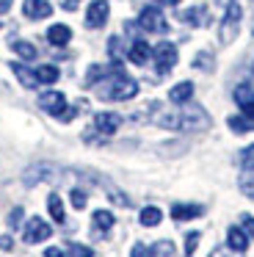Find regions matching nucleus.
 I'll return each mask as SVG.
<instances>
[{
	"label": "nucleus",
	"instance_id": "f257e3e1",
	"mask_svg": "<svg viewBox=\"0 0 254 257\" xmlns=\"http://www.w3.org/2000/svg\"><path fill=\"white\" fill-rule=\"evenodd\" d=\"M138 94V83L133 78H127L124 72H113V78L108 80V83L99 86V97L102 100H133V97Z\"/></svg>",
	"mask_w": 254,
	"mask_h": 257
},
{
	"label": "nucleus",
	"instance_id": "f03ea898",
	"mask_svg": "<svg viewBox=\"0 0 254 257\" xmlns=\"http://www.w3.org/2000/svg\"><path fill=\"white\" fill-rule=\"evenodd\" d=\"M210 127V116L204 108L191 105L185 111H180V130H188V133H196V130H207Z\"/></svg>",
	"mask_w": 254,
	"mask_h": 257
},
{
	"label": "nucleus",
	"instance_id": "7ed1b4c3",
	"mask_svg": "<svg viewBox=\"0 0 254 257\" xmlns=\"http://www.w3.org/2000/svg\"><path fill=\"white\" fill-rule=\"evenodd\" d=\"M138 25H141L144 31H149V34H166L169 31V23H166L163 12L155 6H147L141 12V17H138Z\"/></svg>",
	"mask_w": 254,
	"mask_h": 257
},
{
	"label": "nucleus",
	"instance_id": "20e7f679",
	"mask_svg": "<svg viewBox=\"0 0 254 257\" xmlns=\"http://www.w3.org/2000/svg\"><path fill=\"white\" fill-rule=\"evenodd\" d=\"M152 58H155V67H158L160 75H169L171 67L177 64V47L171 42H160L158 47L152 50Z\"/></svg>",
	"mask_w": 254,
	"mask_h": 257
},
{
	"label": "nucleus",
	"instance_id": "39448f33",
	"mask_svg": "<svg viewBox=\"0 0 254 257\" xmlns=\"http://www.w3.org/2000/svg\"><path fill=\"white\" fill-rule=\"evenodd\" d=\"M237 28H240V6H237V3H229V9H226V14H224V23H221V42L229 45L237 36Z\"/></svg>",
	"mask_w": 254,
	"mask_h": 257
},
{
	"label": "nucleus",
	"instance_id": "423d86ee",
	"mask_svg": "<svg viewBox=\"0 0 254 257\" xmlns=\"http://www.w3.org/2000/svg\"><path fill=\"white\" fill-rule=\"evenodd\" d=\"M50 235H53V227H50L47 221H42V218H31V221L25 224L22 240H25V243H42V240L50 238Z\"/></svg>",
	"mask_w": 254,
	"mask_h": 257
},
{
	"label": "nucleus",
	"instance_id": "0eeeda50",
	"mask_svg": "<svg viewBox=\"0 0 254 257\" xmlns=\"http://www.w3.org/2000/svg\"><path fill=\"white\" fill-rule=\"evenodd\" d=\"M108 14H110L108 0H91L88 3V12H86V25L88 28H102L108 23Z\"/></svg>",
	"mask_w": 254,
	"mask_h": 257
},
{
	"label": "nucleus",
	"instance_id": "6e6552de",
	"mask_svg": "<svg viewBox=\"0 0 254 257\" xmlns=\"http://www.w3.org/2000/svg\"><path fill=\"white\" fill-rule=\"evenodd\" d=\"M39 108L47 111V113H53V116H58V113L66 108V97L61 94V91H44V94L39 97Z\"/></svg>",
	"mask_w": 254,
	"mask_h": 257
},
{
	"label": "nucleus",
	"instance_id": "1a4fd4ad",
	"mask_svg": "<svg viewBox=\"0 0 254 257\" xmlns=\"http://www.w3.org/2000/svg\"><path fill=\"white\" fill-rule=\"evenodd\" d=\"M22 14L28 20H44L53 14V6L47 0H22Z\"/></svg>",
	"mask_w": 254,
	"mask_h": 257
},
{
	"label": "nucleus",
	"instance_id": "9d476101",
	"mask_svg": "<svg viewBox=\"0 0 254 257\" xmlns=\"http://www.w3.org/2000/svg\"><path fill=\"white\" fill-rule=\"evenodd\" d=\"M119 124H121L119 113L99 111L97 116H94V127H97V133H102V136H110V133H116V130H119Z\"/></svg>",
	"mask_w": 254,
	"mask_h": 257
},
{
	"label": "nucleus",
	"instance_id": "9b49d317",
	"mask_svg": "<svg viewBox=\"0 0 254 257\" xmlns=\"http://www.w3.org/2000/svg\"><path fill=\"white\" fill-rule=\"evenodd\" d=\"M226 124H229V130H235V133H248V130H254V108H243V113L229 116Z\"/></svg>",
	"mask_w": 254,
	"mask_h": 257
},
{
	"label": "nucleus",
	"instance_id": "f8f14e48",
	"mask_svg": "<svg viewBox=\"0 0 254 257\" xmlns=\"http://www.w3.org/2000/svg\"><path fill=\"white\" fill-rule=\"evenodd\" d=\"M127 56H130V61L136 64V67H144V64L152 58V47H149L144 39H136L130 45V50H127Z\"/></svg>",
	"mask_w": 254,
	"mask_h": 257
},
{
	"label": "nucleus",
	"instance_id": "ddd939ff",
	"mask_svg": "<svg viewBox=\"0 0 254 257\" xmlns=\"http://www.w3.org/2000/svg\"><path fill=\"white\" fill-rule=\"evenodd\" d=\"M204 207L202 205H182V202H177L174 207H171V218L174 221H191V218L202 216Z\"/></svg>",
	"mask_w": 254,
	"mask_h": 257
},
{
	"label": "nucleus",
	"instance_id": "4468645a",
	"mask_svg": "<svg viewBox=\"0 0 254 257\" xmlns=\"http://www.w3.org/2000/svg\"><path fill=\"white\" fill-rule=\"evenodd\" d=\"M226 243H229L232 251L243 254V251L248 249V235L243 232V227H229V232H226Z\"/></svg>",
	"mask_w": 254,
	"mask_h": 257
},
{
	"label": "nucleus",
	"instance_id": "2eb2a0df",
	"mask_svg": "<svg viewBox=\"0 0 254 257\" xmlns=\"http://www.w3.org/2000/svg\"><path fill=\"white\" fill-rule=\"evenodd\" d=\"M182 23L193 25V28H199V25H207V23H210V12H207L204 6L185 9V12H182Z\"/></svg>",
	"mask_w": 254,
	"mask_h": 257
},
{
	"label": "nucleus",
	"instance_id": "dca6fc26",
	"mask_svg": "<svg viewBox=\"0 0 254 257\" xmlns=\"http://www.w3.org/2000/svg\"><path fill=\"white\" fill-rule=\"evenodd\" d=\"M69 39H72L69 25H50V31H47V42H50L53 47H64V45H69Z\"/></svg>",
	"mask_w": 254,
	"mask_h": 257
},
{
	"label": "nucleus",
	"instance_id": "f3484780",
	"mask_svg": "<svg viewBox=\"0 0 254 257\" xmlns=\"http://www.w3.org/2000/svg\"><path fill=\"white\" fill-rule=\"evenodd\" d=\"M9 67H11V72H14L17 78H20V83L25 86V89H36V86H39V78H36V72H31L28 67H22L20 61H11Z\"/></svg>",
	"mask_w": 254,
	"mask_h": 257
},
{
	"label": "nucleus",
	"instance_id": "a211bd4d",
	"mask_svg": "<svg viewBox=\"0 0 254 257\" xmlns=\"http://www.w3.org/2000/svg\"><path fill=\"white\" fill-rule=\"evenodd\" d=\"M191 97H193V83H191V80H182V83H177L174 89L169 91V100L177 102V105H185Z\"/></svg>",
	"mask_w": 254,
	"mask_h": 257
},
{
	"label": "nucleus",
	"instance_id": "6ab92c4d",
	"mask_svg": "<svg viewBox=\"0 0 254 257\" xmlns=\"http://www.w3.org/2000/svg\"><path fill=\"white\" fill-rule=\"evenodd\" d=\"M232 97H235V102L240 108H254V89L248 83H240L235 86V91H232Z\"/></svg>",
	"mask_w": 254,
	"mask_h": 257
},
{
	"label": "nucleus",
	"instance_id": "aec40b11",
	"mask_svg": "<svg viewBox=\"0 0 254 257\" xmlns=\"http://www.w3.org/2000/svg\"><path fill=\"white\" fill-rule=\"evenodd\" d=\"M47 210H50V216H53V221H58V224L66 221L64 205H61V196H58V194H50V196H47Z\"/></svg>",
	"mask_w": 254,
	"mask_h": 257
},
{
	"label": "nucleus",
	"instance_id": "412c9836",
	"mask_svg": "<svg viewBox=\"0 0 254 257\" xmlns=\"http://www.w3.org/2000/svg\"><path fill=\"white\" fill-rule=\"evenodd\" d=\"M138 221H141L144 227H158V224L163 221V213H160V207H144Z\"/></svg>",
	"mask_w": 254,
	"mask_h": 257
},
{
	"label": "nucleus",
	"instance_id": "4be33fe9",
	"mask_svg": "<svg viewBox=\"0 0 254 257\" xmlns=\"http://www.w3.org/2000/svg\"><path fill=\"white\" fill-rule=\"evenodd\" d=\"M36 78H39V83H55L61 78V72L53 64H42V67H36Z\"/></svg>",
	"mask_w": 254,
	"mask_h": 257
},
{
	"label": "nucleus",
	"instance_id": "5701e85b",
	"mask_svg": "<svg viewBox=\"0 0 254 257\" xmlns=\"http://www.w3.org/2000/svg\"><path fill=\"white\" fill-rule=\"evenodd\" d=\"M113 213L110 210H94V229H110L113 227Z\"/></svg>",
	"mask_w": 254,
	"mask_h": 257
},
{
	"label": "nucleus",
	"instance_id": "b1692460",
	"mask_svg": "<svg viewBox=\"0 0 254 257\" xmlns=\"http://www.w3.org/2000/svg\"><path fill=\"white\" fill-rule=\"evenodd\" d=\"M11 47H14V53L20 58H25V61H33V58H36V47H33L31 42H14Z\"/></svg>",
	"mask_w": 254,
	"mask_h": 257
},
{
	"label": "nucleus",
	"instance_id": "393cba45",
	"mask_svg": "<svg viewBox=\"0 0 254 257\" xmlns=\"http://www.w3.org/2000/svg\"><path fill=\"white\" fill-rule=\"evenodd\" d=\"M240 188L246 196H251L254 199V169H246V174L240 177Z\"/></svg>",
	"mask_w": 254,
	"mask_h": 257
},
{
	"label": "nucleus",
	"instance_id": "a878e982",
	"mask_svg": "<svg viewBox=\"0 0 254 257\" xmlns=\"http://www.w3.org/2000/svg\"><path fill=\"white\" fill-rule=\"evenodd\" d=\"M193 67H196V69H204V72H210V69H213V56H210V53H199V56L193 58Z\"/></svg>",
	"mask_w": 254,
	"mask_h": 257
},
{
	"label": "nucleus",
	"instance_id": "bb28decb",
	"mask_svg": "<svg viewBox=\"0 0 254 257\" xmlns=\"http://www.w3.org/2000/svg\"><path fill=\"white\" fill-rule=\"evenodd\" d=\"M66 254H77V257H91L94 249H88V246H80V243H69L66 246Z\"/></svg>",
	"mask_w": 254,
	"mask_h": 257
},
{
	"label": "nucleus",
	"instance_id": "cd10ccee",
	"mask_svg": "<svg viewBox=\"0 0 254 257\" xmlns=\"http://www.w3.org/2000/svg\"><path fill=\"white\" fill-rule=\"evenodd\" d=\"M69 199H72V205H75L77 210H83V207H86V191H80V188H72Z\"/></svg>",
	"mask_w": 254,
	"mask_h": 257
},
{
	"label": "nucleus",
	"instance_id": "c85d7f7f",
	"mask_svg": "<svg viewBox=\"0 0 254 257\" xmlns=\"http://www.w3.org/2000/svg\"><path fill=\"white\" fill-rule=\"evenodd\" d=\"M240 166L243 169H254V144L240 152Z\"/></svg>",
	"mask_w": 254,
	"mask_h": 257
},
{
	"label": "nucleus",
	"instance_id": "c756f323",
	"mask_svg": "<svg viewBox=\"0 0 254 257\" xmlns=\"http://www.w3.org/2000/svg\"><path fill=\"white\" fill-rule=\"evenodd\" d=\"M152 254H174V246L169 240H158V246H152Z\"/></svg>",
	"mask_w": 254,
	"mask_h": 257
},
{
	"label": "nucleus",
	"instance_id": "7c9ffc66",
	"mask_svg": "<svg viewBox=\"0 0 254 257\" xmlns=\"http://www.w3.org/2000/svg\"><path fill=\"white\" fill-rule=\"evenodd\" d=\"M20 224H22V207H14L11 216H9V227L11 229H20Z\"/></svg>",
	"mask_w": 254,
	"mask_h": 257
},
{
	"label": "nucleus",
	"instance_id": "2f4dec72",
	"mask_svg": "<svg viewBox=\"0 0 254 257\" xmlns=\"http://www.w3.org/2000/svg\"><path fill=\"white\" fill-rule=\"evenodd\" d=\"M196 243H199V232H188V238H185V254H193V251H196Z\"/></svg>",
	"mask_w": 254,
	"mask_h": 257
},
{
	"label": "nucleus",
	"instance_id": "473e14b6",
	"mask_svg": "<svg viewBox=\"0 0 254 257\" xmlns=\"http://www.w3.org/2000/svg\"><path fill=\"white\" fill-rule=\"evenodd\" d=\"M240 221H243V224H240V227H243V232H246V235H251V238H254V218H251V216H243Z\"/></svg>",
	"mask_w": 254,
	"mask_h": 257
},
{
	"label": "nucleus",
	"instance_id": "72a5a7b5",
	"mask_svg": "<svg viewBox=\"0 0 254 257\" xmlns=\"http://www.w3.org/2000/svg\"><path fill=\"white\" fill-rule=\"evenodd\" d=\"M108 53H110L113 58H119V36H113V39L108 42Z\"/></svg>",
	"mask_w": 254,
	"mask_h": 257
},
{
	"label": "nucleus",
	"instance_id": "f704fd0d",
	"mask_svg": "<svg viewBox=\"0 0 254 257\" xmlns=\"http://www.w3.org/2000/svg\"><path fill=\"white\" fill-rule=\"evenodd\" d=\"M0 249H3V251H11V249H14V240H11V235H3V238H0Z\"/></svg>",
	"mask_w": 254,
	"mask_h": 257
},
{
	"label": "nucleus",
	"instance_id": "c9c22d12",
	"mask_svg": "<svg viewBox=\"0 0 254 257\" xmlns=\"http://www.w3.org/2000/svg\"><path fill=\"white\" fill-rule=\"evenodd\" d=\"M130 254H152V246H133V249H130Z\"/></svg>",
	"mask_w": 254,
	"mask_h": 257
},
{
	"label": "nucleus",
	"instance_id": "e433bc0d",
	"mask_svg": "<svg viewBox=\"0 0 254 257\" xmlns=\"http://www.w3.org/2000/svg\"><path fill=\"white\" fill-rule=\"evenodd\" d=\"M61 9H66V12H75V9H77V0H61Z\"/></svg>",
	"mask_w": 254,
	"mask_h": 257
},
{
	"label": "nucleus",
	"instance_id": "4c0bfd02",
	"mask_svg": "<svg viewBox=\"0 0 254 257\" xmlns=\"http://www.w3.org/2000/svg\"><path fill=\"white\" fill-rule=\"evenodd\" d=\"M11 3H14V0H0V14H6L11 9Z\"/></svg>",
	"mask_w": 254,
	"mask_h": 257
},
{
	"label": "nucleus",
	"instance_id": "58836bf2",
	"mask_svg": "<svg viewBox=\"0 0 254 257\" xmlns=\"http://www.w3.org/2000/svg\"><path fill=\"white\" fill-rule=\"evenodd\" d=\"M44 254H47V257H58V254H64V251H61V249H47Z\"/></svg>",
	"mask_w": 254,
	"mask_h": 257
},
{
	"label": "nucleus",
	"instance_id": "ea45409f",
	"mask_svg": "<svg viewBox=\"0 0 254 257\" xmlns=\"http://www.w3.org/2000/svg\"><path fill=\"white\" fill-rule=\"evenodd\" d=\"M160 3H169V6H177V3H180V0H160Z\"/></svg>",
	"mask_w": 254,
	"mask_h": 257
}]
</instances>
